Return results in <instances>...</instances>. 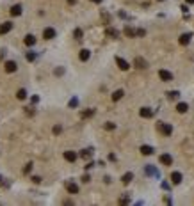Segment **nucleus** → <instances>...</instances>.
<instances>
[{
  "label": "nucleus",
  "mask_w": 194,
  "mask_h": 206,
  "mask_svg": "<svg viewBox=\"0 0 194 206\" xmlns=\"http://www.w3.org/2000/svg\"><path fill=\"white\" fill-rule=\"evenodd\" d=\"M43 37H45V39H54L55 37V30L54 29H45V30H43Z\"/></svg>",
  "instance_id": "obj_11"
},
{
  "label": "nucleus",
  "mask_w": 194,
  "mask_h": 206,
  "mask_svg": "<svg viewBox=\"0 0 194 206\" xmlns=\"http://www.w3.org/2000/svg\"><path fill=\"white\" fill-rule=\"evenodd\" d=\"M4 67H6V71H7V73H14V71L18 70V64H16L14 60H7Z\"/></svg>",
  "instance_id": "obj_2"
},
{
  "label": "nucleus",
  "mask_w": 194,
  "mask_h": 206,
  "mask_svg": "<svg viewBox=\"0 0 194 206\" xmlns=\"http://www.w3.org/2000/svg\"><path fill=\"white\" fill-rule=\"evenodd\" d=\"M159 130H160L162 135H166V137H169L171 133H173V126L167 124V123H160V124H159Z\"/></svg>",
  "instance_id": "obj_1"
},
{
  "label": "nucleus",
  "mask_w": 194,
  "mask_h": 206,
  "mask_svg": "<svg viewBox=\"0 0 194 206\" xmlns=\"http://www.w3.org/2000/svg\"><path fill=\"white\" fill-rule=\"evenodd\" d=\"M141 153L143 155H152L153 153V148L152 146H141Z\"/></svg>",
  "instance_id": "obj_24"
},
{
  "label": "nucleus",
  "mask_w": 194,
  "mask_h": 206,
  "mask_svg": "<svg viewBox=\"0 0 194 206\" xmlns=\"http://www.w3.org/2000/svg\"><path fill=\"white\" fill-rule=\"evenodd\" d=\"M61 130H62V128H61L59 124H57V126H54V133H55V135H57V133H61Z\"/></svg>",
  "instance_id": "obj_34"
},
{
  "label": "nucleus",
  "mask_w": 194,
  "mask_h": 206,
  "mask_svg": "<svg viewBox=\"0 0 194 206\" xmlns=\"http://www.w3.org/2000/svg\"><path fill=\"white\" fill-rule=\"evenodd\" d=\"M178 96H180L178 91H169V93H167V98H169V100H176Z\"/></svg>",
  "instance_id": "obj_26"
},
{
  "label": "nucleus",
  "mask_w": 194,
  "mask_h": 206,
  "mask_svg": "<svg viewBox=\"0 0 194 206\" xmlns=\"http://www.w3.org/2000/svg\"><path fill=\"white\" fill-rule=\"evenodd\" d=\"M93 114H95V110H93V108H91V110H84V112H82V119H85V117H91Z\"/></svg>",
  "instance_id": "obj_27"
},
{
  "label": "nucleus",
  "mask_w": 194,
  "mask_h": 206,
  "mask_svg": "<svg viewBox=\"0 0 194 206\" xmlns=\"http://www.w3.org/2000/svg\"><path fill=\"white\" fill-rule=\"evenodd\" d=\"M134 66H135V67H139V70H144V67H148V64H146V60H144L143 57H135Z\"/></svg>",
  "instance_id": "obj_7"
},
{
  "label": "nucleus",
  "mask_w": 194,
  "mask_h": 206,
  "mask_svg": "<svg viewBox=\"0 0 194 206\" xmlns=\"http://www.w3.org/2000/svg\"><path fill=\"white\" fill-rule=\"evenodd\" d=\"M36 59V53H32V52H27V60H34Z\"/></svg>",
  "instance_id": "obj_33"
},
{
  "label": "nucleus",
  "mask_w": 194,
  "mask_h": 206,
  "mask_svg": "<svg viewBox=\"0 0 194 206\" xmlns=\"http://www.w3.org/2000/svg\"><path fill=\"white\" fill-rule=\"evenodd\" d=\"M80 156H82L84 160H89V158L93 156V149H91V148H87V149H82V153H80Z\"/></svg>",
  "instance_id": "obj_14"
},
{
  "label": "nucleus",
  "mask_w": 194,
  "mask_h": 206,
  "mask_svg": "<svg viewBox=\"0 0 194 206\" xmlns=\"http://www.w3.org/2000/svg\"><path fill=\"white\" fill-rule=\"evenodd\" d=\"M32 181H34V183H41V178H39V176H32Z\"/></svg>",
  "instance_id": "obj_36"
},
{
  "label": "nucleus",
  "mask_w": 194,
  "mask_h": 206,
  "mask_svg": "<svg viewBox=\"0 0 194 206\" xmlns=\"http://www.w3.org/2000/svg\"><path fill=\"white\" fill-rule=\"evenodd\" d=\"M62 73H64L62 67H57V70H55V75H62Z\"/></svg>",
  "instance_id": "obj_37"
},
{
  "label": "nucleus",
  "mask_w": 194,
  "mask_h": 206,
  "mask_svg": "<svg viewBox=\"0 0 194 206\" xmlns=\"http://www.w3.org/2000/svg\"><path fill=\"white\" fill-rule=\"evenodd\" d=\"M68 105H70V107H71V108H75V107H77V105H78V100H77V98H71V100H70V103H68Z\"/></svg>",
  "instance_id": "obj_29"
},
{
  "label": "nucleus",
  "mask_w": 194,
  "mask_h": 206,
  "mask_svg": "<svg viewBox=\"0 0 194 206\" xmlns=\"http://www.w3.org/2000/svg\"><path fill=\"white\" fill-rule=\"evenodd\" d=\"M125 36H128V37H134V36H137V30H134L132 27H125Z\"/></svg>",
  "instance_id": "obj_21"
},
{
  "label": "nucleus",
  "mask_w": 194,
  "mask_h": 206,
  "mask_svg": "<svg viewBox=\"0 0 194 206\" xmlns=\"http://www.w3.org/2000/svg\"><path fill=\"white\" fill-rule=\"evenodd\" d=\"M160 164H164V165H171L173 164V156L171 155H167V153H164V155H160Z\"/></svg>",
  "instance_id": "obj_3"
},
{
  "label": "nucleus",
  "mask_w": 194,
  "mask_h": 206,
  "mask_svg": "<svg viewBox=\"0 0 194 206\" xmlns=\"http://www.w3.org/2000/svg\"><path fill=\"white\" fill-rule=\"evenodd\" d=\"M77 2V0H68V4H75Z\"/></svg>",
  "instance_id": "obj_40"
},
{
  "label": "nucleus",
  "mask_w": 194,
  "mask_h": 206,
  "mask_svg": "<svg viewBox=\"0 0 194 206\" xmlns=\"http://www.w3.org/2000/svg\"><path fill=\"white\" fill-rule=\"evenodd\" d=\"M11 29H13L11 21H4V23L0 25V34H7V32H11Z\"/></svg>",
  "instance_id": "obj_9"
},
{
  "label": "nucleus",
  "mask_w": 194,
  "mask_h": 206,
  "mask_svg": "<svg viewBox=\"0 0 194 206\" xmlns=\"http://www.w3.org/2000/svg\"><path fill=\"white\" fill-rule=\"evenodd\" d=\"M190 37H192V34H182L178 41H180V44H189L190 43Z\"/></svg>",
  "instance_id": "obj_16"
},
{
  "label": "nucleus",
  "mask_w": 194,
  "mask_h": 206,
  "mask_svg": "<svg viewBox=\"0 0 194 206\" xmlns=\"http://www.w3.org/2000/svg\"><path fill=\"white\" fill-rule=\"evenodd\" d=\"M105 36H109V37H118L119 32H118L116 29H112V27H107V29H105Z\"/></svg>",
  "instance_id": "obj_13"
},
{
  "label": "nucleus",
  "mask_w": 194,
  "mask_h": 206,
  "mask_svg": "<svg viewBox=\"0 0 194 206\" xmlns=\"http://www.w3.org/2000/svg\"><path fill=\"white\" fill-rule=\"evenodd\" d=\"M66 190L70 194H77L78 192V185H77V183H73V181H66Z\"/></svg>",
  "instance_id": "obj_5"
},
{
  "label": "nucleus",
  "mask_w": 194,
  "mask_h": 206,
  "mask_svg": "<svg viewBox=\"0 0 194 206\" xmlns=\"http://www.w3.org/2000/svg\"><path fill=\"white\" fill-rule=\"evenodd\" d=\"M9 13H11V16H20V14H21V6H20V4H16V6H13Z\"/></svg>",
  "instance_id": "obj_15"
},
{
  "label": "nucleus",
  "mask_w": 194,
  "mask_h": 206,
  "mask_svg": "<svg viewBox=\"0 0 194 206\" xmlns=\"http://www.w3.org/2000/svg\"><path fill=\"white\" fill-rule=\"evenodd\" d=\"M128 201H130V197H128V195H123V197L119 199V202H121V204H126Z\"/></svg>",
  "instance_id": "obj_32"
},
{
  "label": "nucleus",
  "mask_w": 194,
  "mask_h": 206,
  "mask_svg": "<svg viewBox=\"0 0 194 206\" xmlns=\"http://www.w3.org/2000/svg\"><path fill=\"white\" fill-rule=\"evenodd\" d=\"M16 98H18V100H25V98H27V91H25V89H18Z\"/></svg>",
  "instance_id": "obj_23"
},
{
  "label": "nucleus",
  "mask_w": 194,
  "mask_h": 206,
  "mask_svg": "<svg viewBox=\"0 0 194 206\" xmlns=\"http://www.w3.org/2000/svg\"><path fill=\"white\" fill-rule=\"evenodd\" d=\"M123 94H125V93H123L121 89L114 91V93H112V101H118V100H121V98H123Z\"/></svg>",
  "instance_id": "obj_20"
},
{
  "label": "nucleus",
  "mask_w": 194,
  "mask_h": 206,
  "mask_svg": "<svg viewBox=\"0 0 194 206\" xmlns=\"http://www.w3.org/2000/svg\"><path fill=\"white\" fill-rule=\"evenodd\" d=\"M89 57H91V52L89 50H80V53H78V59L82 60V62H85V60H89Z\"/></svg>",
  "instance_id": "obj_10"
},
{
  "label": "nucleus",
  "mask_w": 194,
  "mask_h": 206,
  "mask_svg": "<svg viewBox=\"0 0 194 206\" xmlns=\"http://www.w3.org/2000/svg\"><path fill=\"white\" fill-rule=\"evenodd\" d=\"M146 174H150V176H157V178H159L157 169H155V167H152V165H148V167H146Z\"/></svg>",
  "instance_id": "obj_22"
},
{
  "label": "nucleus",
  "mask_w": 194,
  "mask_h": 206,
  "mask_svg": "<svg viewBox=\"0 0 194 206\" xmlns=\"http://www.w3.org/2000/svg\"><path fill=\"white\" fill-rule=\"evenodd\" d=\"M25 44H27V46H34V44H36V37L32 34L25 36Z\"/></svg>",
  "instance_id": "obj_18"
},
{
  "label": "nucleus",
  "mask_w": 194,
  "mask_h": 206,
  "mask_svg": "<svg viewBox=\"0 0 194 206\" xmlns=\"http://www.w3.org/2000/svg\"><path fill=\"white\" fill-rule=\"evenodd\" d=\"M89 179H91V178H89V174H84V176H82V181H84V183H87Z\"/></svg>",
  "instance_id": "obj_35"
},
{
  "label": "nucleus",
  "mask_w": 194,
  "mask_h": 206,
  "mask_svg": "<svg viewBox=\"0 0 194 206\" xmlns=\"http://www.w3.org/2000/svg\"><path fill=\"white\" fill-rule=\"evenodd\" d=\"M144 34H146V32H144V30H143V29H139V30H137V36H139V37H143V36H144Z\"/></svg>",
  "instance_id": "obj_38"
},
{
  "label": "nucleus",
  "mask_w": 194,
  "mask_h": 206,
  "mask_svg": "<svg viewBox=\"0 0 194 206\" xmlns=\"http://www.w3.org/2000/svg\"><path fill=\"white\" fill-rule=\"evenodd\" d=\"M171 181H173L175 185L182 183V174H180V172H173V174H171Z\"/></svg>",
  "instance_id": "obj_17"
},
{
  "label": "nucleus",
  "mask_w": 194,
  "mask_h": 206,
  "mask_svg": "<svg viewBox=\"0 0 194 206\" xmlns=\"http://www.w3.org/2000/svg\"><path fill=\"white\" fill-rule=\"evenodd\" d=\"M73 36H75V39H77V41H80V39H82V30H80V29H75Z\"/></svg>",
  "instance_id": "obj_28"
},
{
  "label": "nucleus",
  "mask_w": 194,
  "mask_h": 206,
  "mask_svg": "<svg viewBox=\"0 0 194 206\" xmlns=\"http://www.w3.org/2000/svg\"><path fill=\"white\" fill-rule=\"evenodd\" d=\"M116 64L119 66V70H123V71H126L128 67H130V64H128L125 59H121V57H116Z\"/></svg>",
  "instance_id": "obj_4"
},
{
  "label": "nucleus",
  "mask_w": 194,
  "mask_h": 206,
  "mask_svg": "<svg viewBox=\"0 0 194 206\" xmlns=\"http://www.w3.org/2000/svg\"><path fill=\"white\" fill-rule=\"evenodd\" d=\"M114 128H116L114 123H105V130H114Z\"/></svg>",
  "instance_id": "obj_31"
},
{
  "label": "nucleus",
  "mask_w": 194,
  "mask_h": 206,
  "mask_svg": "<svg viewBox=\"0 0 194 206\" xmlns=\"http://www.w3.org/2000/svg\"><path fill=\"white\" fill-rule=\"evenodd\" d=\"M132 179H134V174H132V172H126V174H123V178H121V181L125 183V185H128Z\"/></svg>",
  "instance_id": "obj_19"
},
{
  "label": "nucleus",
  "mask_w": 194,
  "mask_h": 206,
  "mask_svg": "<svg viewBox=\"0 0 194 206\" xmlns=\"http://www.w3.org/2000/svg\"><path fill=\"white\" fill-rule=\"evenodd\" d=\"M30 171H32V162H30V164H27V165L23 167V174H29Z\"/></svg>",
  "instance_id": "obj_30"
},
{
  "label": "nucleus",
  "mask_w": 194,
  "mask_h": 206,
  "mask_svg": "<svg viewBox=\"0 0 194 206\" xmlns=\"http://www.w3.org/2000/svg\"><path fill=\"white\" fill-rule=\"evenodd\" d=\"M185 2H187V4H194V0H185Z\"/></svg>",
  "instance_id": "obj_41"
},
{
  "label": "nucleus",
  "mask_w": 194,
  "mask_h": 206,
  "mask_svg": "<svg viewBox=\"0 0 194 206\" xmlns=\"http://www.w3.org/2000/svg\"><path fill=\"white\" fill-rule=\"evenodd\" d=\"M91 2H95V4H100V2H102V0H91Z\"/></svg>",
  "instance_id": "obj_39"
},
{
  "label": "nucleus",
  "mask_w": 194,
  "mask_h": 206,
  "mask_svg": "<svg viewBox=\"0 0 194 206\" xmlns=\"http://www.w3.org/2000/svg\"><path fill=\"white\" fill-rule=\"evenodd\" d=\"M64 160L73 164L75 160H77V153H75V151H64Z\"/></svg>",
  "instance_id": "obj_6"
},
{
  "label": "nucleus",
  "mask_w": 194,
  "mask_h": 206,
  "mask_svg": "<svg viewBox=\"0 0 194 206\" xmlns=\"http://www.w3.org/2000/svg\"><path fill=\"white\" fill-rule=\"evenodd\" d=\"M159 77H160L164 82H171V80H173V75H171L169 71H166V70H160V71H159Z\"/></svg>",
  "instance_id": "obj_8"
},
{
  "label": "nucleus",
  "mask_w": 194,
  "mask_h": 206,
  "mask_svg": "<svg viewBox=\"0 0 194 206\" xmlns=\"http://www.w3.org/2000/svg\"><path fill=\"white\" fill-rule=\"evenodd\" d=\"M2 179H4V178H2V176H0V183H2Z\"/></svg>",
  "instance_id": "obj_42"
},
{
  "label": "nucleus",
  "mask_w": 194,
  "mask_h": 206,
  "mask_svg": "<svg viewBox=\"0 0 194 206\" xmlns=\"http://www.w3.org/2000/svg\"><path fill=\"white\" fill-rule=\"evenodd\" d=\"M187 108H189V107H187V103H178V105H176V110H178L180 114L187 112Z\"/></svg>",
  "instance_id": "obj_25"
},
{
  "label": "nucleus",
  "mask_w": 194,
  "mask_h": 206,
  "mask_svg": "<svg viewBox=\"0 0 194 206\" xmlns=\"http://www.w3.org/2000/svg\"><path fill=\"white\" fill-rule=\"evenodd\" d=\"M139 114H141V117H152V116H153L152 108H148V107H143V108L139 110Z\"/></svg>",
  "instance_id": "obj_12"
}]
</instances>
